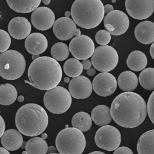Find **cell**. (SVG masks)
<instances>
[{"label":"cell","mask_w":154,"mask_h":154,"mask_svg":"<svg viewBox=\"0 0 154 154\" xmlns=\"http://www.w3.org/2000/svg\"><path fill=\"white\" fill-rule=\"evenodd\" d=\"M111 114L119 126L133 128L140 125L147 114L144 99L134 92H124L116 96L111 103Z\"/></svg>","instance_id":"cell-1"},{"label":"cell","mask_w":154,"mask_h":154,"mask_svg":"<svg viewBox=\"0 0 154 154\" xmlns=\"http://www.w3.org/2000/svg\"><path fill=\"white\" fill-rule=\"evenodd\" d=\"M29 81H25L41 90H49L57 87L62 78V69L53 58L43 56L34 60L28 70Z\"/></svg>","instance_id":"cell-2"},{"label":"cell","mask_w":154,"mask_h":154,"mask_svg":"<svg viewBox=\"0 0 154 154\" xmlns=\"http://www.w3.org/2000/svg\"><path fill=\"white\" fill-rule=\"evenodd\" d=\"M15 124L24 135L34 137L41 134L48 125V116L45 109L35 103L22 106L15 116Z\"/></svg>","instance_id":"cell-3"},{"label":"cell","mask_w":154,"mask_h":154,"mask_svg":"<svg viewBox=\"0 0 154 154\" xmlns=\"http://www.w3.org/2000/svg\"><path fill=\"white\" fill-rule=\"evenodd\" d=\"M75 24L85 29L97 26L104 16V6L100 0H76L71 7Z\"/></svg>","instance_id":"cell-4"},{"label":"cell","mask_w":154,"mask_h":154,"mask_svg":"<svg viewBox=\"0 0 154 154\" xmlns=\"http://www.w3.org/2000/svg\"><path fill=\"white\" fill-rule=\"evenodd\" d=\"M55 144L60 154H81L86 146L85 137L80 131L67 128L58 134Z\"/></svg>","instance_id":"cell-5"},{"label":"cell","mask_w":154,"mask_h":154,"mask_svg":"<svg viewBox=\"0 0 154 154\" xmlns=\"http://www.w3.org/2000/svg\"><path fill=\"white\" fill-rule=\"evenodd\" d=\"M26 62L24 57L15 50L0 54V76L7 80H15L24 73Z\"/></svg>","instance_id":"cell-6"},{"label":"cell","mask_w":154,"mask_h":154,"mask_svg":"<svg viewBox=\"0 0 154 154\" xmlns=\"http://www.w3.org/2000/svg\"><path fill=\"white\" fill-rule=\"evenodd\" d=\"M43 102L46 109L53 114H60L66 112L72 104V96L69 91L61 86L47 90Z\"/></svg>","instance_id":"cell-7"},{"label":"cell","mask_w":154,"mask_h":154,"mask_svg":"<svg viewBox=\"0 0 154 154\" xmlns=\"http://www.w3.org/2000/svg\"><path fill=\"white\" fill-rule=\"evenodd\" d=\"M93 67L102 72L112 70L119 62V55L116 50L111 46H100L95 48L91 57Z\"/></svg>","instance_id":"cell-8"},{"label":"cell","mask_w":154,"mask_h":154,"mask_svg":"<svg viewBox=\"0 0 154 154\" xmlns=\"http://www.w3.org/2000/svg\"><path fill=\"white\" fill-rule=\"evenodd\" d=\"M94 140L96 144L99 148L107 151H113L120 144L121 134L116 127L106 125L97 131Z\"/></svg>","instance_id":"cell-9"},{"label":"cell","mask_w":154,"mask_h":154,"mask_svg":"<svg viewBox=\"0 0 154 154\" xmlns=\"http://www.w3.org/2000/svg\"><path fill=\"white\" fill-rule=\"evenodd\" d=\"M104 27L110 34L120 35L128 30L129 20L128 16L122 11L113 10L104 18Z\"/></svg>","instance_id":"cell-10"},{"label":"cell","mask_w":154,"mask_h":154,"mask_svg":"<svg viewBox=\"0 0 154 154\" xmlns=\"http://www.w3.org/2000/svg\"><path fill=\"white\" fill-rule=\"evenodd\" d=\"M69 49L75 58L84 60L92 56L95 48L90 37L86 35H80L72 39Z\"/></svg>","instance_id":"cell-11"},{"label":"cell","mask_w":154,"mask_h":154,"mask_svg":"<svg viewBox=\"0 0 154 154\" xmlns=\"http://www.w3.org/2000/svg\"><path fill=\"white\" fill-rule=\"evenodd\" d=\"M117 82L113 75L108 72L97 74L93 79L92 87L94 91L99 96L107 97L114 93Z\"/></svg>","instance_id":"cell-12"},{"label":"cell","mask_w":154,"mask_h":154,"mask_svg":"<svg viewBox=\"0 0 154 154\" xmlns=\"http://www.w3.org/2000/svg\"><path fill=\"white\" fill-rule=\"evenodd\" d=\"M125 7L128 13L132 18L146 19L154 11V0H126Z\"/></svg>","instance_id":"cell-13"},{"label":"cell","mask_w":154,"mask_h":154,"mask_svg":"<svg viewBox=\"0 0 154 154\" xmlns=\"http://www.w3.org/2000/svg\"><path fill=\"white\" fill-rule=\"evenodd\" d=\"M31 21L34 27L37 29L48 30L54 24L55 14L49 8L46 7H38L32 11Z\"/></svg>","instance_id":"cell-14"},{"label":"cell","mask_w":154,"mask_h":154,"mask_svg":"<svg viewBox=\"0 0 154 154\" xmlns=\"http://www.w3.org/2000/svg\"><path fill=\"white\" fill-rule=\"evenodd\" d=\"M92 83L85 76H79L71 79L69 84V92L75 99L88 97L92 93Z\"/></svg>","instance_id":"cell-15"},{"label":"cell","mask_w":154,"mask_h":154,"mask_svg":"<svg viewBox=\"0 0 154 154\" xmlns=\"http://www.w3.org/2000/svg\"><path fill=\"white\" fill-rule=\"evenodd\" d=\"M76 29V25L72 19L61 17L54 22L52 29L57 38L68 40L73 37L74 31Z\"/></svg>","instance_id":"cell-16"},{"label":"cell","mask_w":154,"mask_h":154,"mask_svg":"<svg viewBox=\"0 0 154 154\" xmlns=\"http://www.w3.org/2000/svg\"><path fill=\"white\" fill-rule=\"evenodd\" d=\"M8 30L12 37L17 40H22L29 35L31 31V25L26 18L16 17L10 21Z\"/></svg>","instance_id":"cell-17"},{"label":"cell","mask_w":154,"mask_h":154,"mask_svg":"<svg viewBox=\"0 0 154 154\" xmlns=\"http://www.w3.org/2000/svg\"><path fill=\"white\" fill-rule=\"evenodd\" d=\"M26 50L32 55H39L48 48V40L46 37L40 32L30 34L25 42Z\"/></svg>","instance_id":"cell-18"},{"label":"cell","mask_w":154,"mask_h":154,"mask_svg":"<svg viewBox=\"0 0 154 154\" xmlns=\"http://www.w3.org/2000/svg\"><path fill=\"white\" fill-rule=\"evenodd\" d=\"M135 36L137 40L144 44L149 45L154 42V23L145 20L139 23L135 28Z\"/></svg>","instance_id":"cell-19"},{"label":"cell","mask_w":154,"mask_h":154,"mask_svg":"<svg viewBox=\"0 0 154 154\" xmlns=\"http://www.w3.org/2000/svg\"><path fill=\"white\" fill-rule=\"evenodd\" d=\"M23 141V137L21 133L14 129H10L5 131L1 139L4 148L10 151L19 149L21 147Z\"/></svg>","instance_id":"cell-20"},{"label":"cell","mask_w":154,"mask_h":154,"mask_svg":"<svg viewBox=\"0 0 154 154\" xmlns=\"http://www.w3.org/2000/svg\"><path fill=\"white\" fill-rule=\"evenodd\" d=\"M117 82L122 90L125 92H131L137 87L138 79L135 73L132 71L126 70L120 74Z\"/></svg>","instance_id":"cell-21"},{"label":"cell","mask_w":154,"mask_h":154,"mask_svg":"<svg viewBox=\"0 0 154 154\" xmlns=\"http://www.w3.org/2000/svg\"><path fill=\"white\" fill-rule=\"evenodd\" d=\"M91 120L100 126L108 125L112 120L110 108L104 105H99L91 111Z\"/></svg>","instance_id":"cell-22"},{"label":"cell","mask_w":154,"mask_h":154,"mask_svg":"<svg viewBox=\"0 0 154 154\" xmlns=\"http://www.w3.org/2000/svg\"><path fill=\"white\" fill-rule=\"evenodd\" d=\"M138 154H154V129L143 134L137 144Z\"/></svg>","instance_id":"cell-23"},{"label":"cell","mask_w":154,"mask_h":154,"mask_svg":"<svg viewBox=\"0 0 154 154\" xmlns=\"http://www.w3.org/2000/svg\"><path fill=\"white\" fill-rule=\"evenodd\" d=\"M147 64L146 55L141 51H134L131 52L127 60L126 64L128 67L133 71L143 70Z\"/></svg>","instance_id":"cell-24"},{"label":"cell","mask_w":154,"mask_h":154,"mask_svg":"<svg viewBox=\"0 0 154 154\" xmlns=\"http://www.w3.org/2000/svg\"><path fill=\"white\" fill-rule=\"evenodd\" d=\"M41 2L40 0L34 1H7L10 8L17 13H28L34 11Z\"/></svg>","instance_id":"cell-25"},{"label":"cell","mask_w":154,"mask_h":154,"mask_svg":"<svg viewBox=\"0 0 154 154\" xmlns=\"http://www.w3.org/2000/svg\"><path fill=\"white\" fill-rule=\"evenodd\" d=\"M48 149L46 141L38 137L30 138L25 146V150L28 154H46Z\"/></svg>","instance_id":"cell-26"},{"label":"cell","mask_w":154,"mask_h":154,"mask_svg":"<svg viewBox=\"0 0 154 154\" xmlns=\"http://www.w3.org/2000/svg\"><path fill=\"white\" fill-rule=\"evenodd\" d=\"M17 92L16 88L11 84L5 83L0 85V104L9 105L17 99Z\"/></svg>","instance_id":"cell-27"},{"label":"cell","mask_w":154,"mask_h":154,"mask_svg":"<svg viewBox=\"0 0 154 154\" xmlns=\"http://www.w3.org/2000/svg\"><path fill=\"white\" fill-rule=\"evenodd\" d=\"M73 128L80 131L86 132L88 131L92 125V120L90 116L83 111L76 113L72 119Z\"/></svg>","instance_id":"cell-28"},{"label":"cell","mask_w":154,"mask_h":154,"mask_svg":"<svg viewBox=\"0 0 154 154\" xmlns=\"http://www.w3.org/2000/svg\"><path fill=\"white\" fill-rule=\"evenodd\" d=\"M83 67L81 63L75 58L66 60L63 65V70L65 74L73 78L80 76L82 72Z\"/></svg>","instance_id":"cell-29"},{"label":"cell","mask_w":154,"mask_h":154,"mask_svg":"<svg viewBox=\"0 0 154 154\" xmlns=\"http://www.w3.org/2000/svg\"><path fill=\"white\" fill-rule=\"evenodd\" d=\"M141 86L147 90H154V68L144 69L139 75Z\"/></svg>","instance_id":"cell-30"},{"label":"cell","mask_w":154,"mask_h":154,"mask_svg":"<svg viewBox=\"0 0 154 154\" xmlns=\"http://www.w3.org/2000/svg\"><path fill=\"white\" fill-rule=\"evenodd\" d=\"M69 52L67 45L62 42L55 43L51 50L52 58L57 61H62L67 59L69 55Z\"/></svg>","instance_id":"cell-31"},{"label":"cell","mask_w":154,"mask_h":154,"mask_svg":"<svg viewBox=\"0 0 154 154\" xmlns=\"http://www.w3.org/2000/svg\"><path fill=\"white\" fill-rule=\"evenodd\" d=\"M11 42L10 34L5 31L0 29V53L7 51L10 46Z\"/></svg>","instance_id":"cell-32"},{"label":"cell","mask_w":154,"mask_h":154,"mask_svg":"<svg viewBox=\"0 0 154 154\" xmlns=\"http://www.w3.org/2000/svg\"><path fill=\"white\" fill-rule=\"evenodd\" d=\"M111 34L106 30L102 29L97 31L95 35V40L99 45L105 46L111 40Z\"/></svg>","instance_id":"cell-33"},{"label":"cell","mask_w":154,"mask_h":154,"mask_svg":"<svg viewBox=\"0 0 154 154\" xmlns=\"http://www.w3.org/2000/svg\"><path fill=\"white\" fill-rule=\"evenodd\" d=\"M147 111L149 117L154 125V90L151 93L148 99L147 105Z\"/></svg>","instance_id":"cell-34"},{"label":"cell","mask_w":154,"mask_h":154,"mask_svg":"<svg viewBox=\"0 0 154 154\" xmlns=\"http://www.w3.org/2000/svg\"><path fill=\"white\" fill-rule=\"evenodd\" d=\"M113 154H134L132 150L126 146L118 147L115 150Z\"/></svg>","instance_id":"cell-35"},{"label":"cell","mask_w":154,"mask_h":154,"mask_svg":"<svg viewBox=\"0 0 154 154\" xmlns=\"http://www.w3.org/2000/svg\"><path fill=\"white\" fill-rule=\"evenodd\" d=\"M5 122L3 119V118L0 116V138L2 136L5 132Z\"/></svg>","instance_id":"cell-36"},{"label":"cell","mask_w":154,"mask_h":154,"mask_svg":"<svg viewBox=\"0 0 154 154\" xmlns=\"http://www.w3.org/2000/svg\"><path fill=\"white\" fill-rule=\"evenodd\" d=\"M81 64H82V66L83 69H86V70H88V69H89L90 67H91V65H92L91 61L89 60L88 59L83 60V61L81 62Z\"/></svg>","instance_id":"cell-37"},{"label":"cell","mask_w":154,"mask_h":154,"mask_svg":"<svg viewBox=\"0 0 154 154\" xmlns=\"http://www.w3.org/2000/svg\"><path fill=\"white\" fill-rule=\"evenodd\" d=\"M114 10V7L110 4H106L104 6V13L108 14Z\"/></svg>","instance_id":"cell-38"},{"label":"cell","mask_w":154,"mask_h":154,"mask_svg":"<svg viewBox=\"0 0 154 154\" xmlns=\"http://www.w3.org/2000/svg\"><path fill=\"white\" fill-rule=\"evenodd\" d=\"M96 69L94 67H90L89 69L87 70V73L88 76H92L96 74Z\"/></svg>","instance_id":"cell-39"},{"label":"cell","mask_w":154,"mask_h":154,"mask_svg":"<svg viewBox=\"0 0 154 154\" xmlns=\"http://www.w3.org/2000/svg\"><path fill=\"white\" fill-rule=\"evenodd\" d=\"M57 148H55L54 146H50L48 147V154H51V153H57Z\"/></svg>","instance_id":"cell-40"},{"label":"cell","mask_w":154,"mask_h":154,"mask_svg":"<svg viewBox=\"0 0 154 154\" xmlns=\"http://www.w3.org/2000/svg\"><path fill=\"white\" fill-rule=\"evenodd\" d=\"M150 54L152 58L154 60V42L152 44L150 48Z\"/></svg>","instance_id":"cell-41"},{"label":"cell","mask_w":154,"mask_h":154,"mask_svg":"<svg viewBox=\"0 0 154 154\" xmlns=\"http://www.w3.org/2000/svg\"><path fill=\"white\" fill-rule=\"evenodd\" d=\"M0 154H10V152L4 147H0Z\"/></svg>","instance_id":"cell-42"},{"label":"cell","mask_w":154,"mask_h":154,"mask_svg":"<svg viewBox=\"0 0 154 154\" xmlns=\"http://www.w3.org/2000/svg\"><path fill=\"white\" fill-rule=\"evenodd\" d=\"M74 35H76V37L79 36L81 35V31L79 29H76L75 31H74Z\"/></svg>","instance_id":"cell-43"},{"label":"cell","mask_w":154,"mask_h":154,"mask_svg":"<svg viewBox=\"0 0 154 154\" xmlns=\"http://www.w3.org/2000/svg\"><path fill=\"white\" fill-rule=\"evenodd\" d=\"M88 154H105V153L102 152H100V151H94V152H92Z\"/></svg>","instance_id":"cell-44"},{"label":"cell","mask_w":154,"mask_h":154,"mask_svg":"<svg viewBox=\"0 0 154 154\" xmlns=\"http://www.w3.org/2000/svg\"><path fill=\"white\" fill-rule=\"evenodd\" d=\"M17 100H18V101H19V102H22L24 100V97H23V96H22V95H20L19 96H18V97H17Z\"/></svg>","instance_id":"cell-45"},{"label":"cell","mask_w":154,"mask_h":154,"mask_svg":"<svg viewBox=\"0 0 154 154\" xmlns=\"http://www.w3.org/2000/svg\"><path fill=\"white\" fill-rule=\"evenodd\" d=\"M64 14H65V17H66L69 18V17L71 16V13H70V11H67L65 12Z\"/></svg>","instance_id":"cell-46"},{"label":"cell","mask_w":154,"mask_h":154,"mask_svg":"<svg viewBox=\"0 0 154 154\" xmlns=\"http://www.w3.org/2000/svg\"><path fill=\"white\" fill-rule=\"evenodd\" d=\"M47 138H48V135H47L46 133L42 134V139L45 140V139H46Z\"/></svg>","instance_id":"cell-47"},{"label":"cell","mask_w":154,"mask_h":154,"mask_svg":"<svg viewBox=\"0 0 154 154\" xmlns=\"http://www.w3.org/2000/svg\"><path fill=\"white\" fill-rule=\"evenodd\" d=\"M42 2L45 5H48L51 2V1L50 0H44V1H42Z\"/></svg>","instance_id":"cell-48"},{"label":"cell","mask_w":154,"mask_h":154,"mask_svg":"<svg viewBox=\"0 0 154 154\" xmlns=\"http://www.w3.org/2000/svg\"><path fill=\"white\" fill-rule=\"evenodd\" d=\"M64 81L66 82V83H68L70 82V78L69 77H65L64 78Z\"/></svg>","instance_id":"cell-49"},{"label":"cell","mask_w":154,"mask_h":154,"mask_svg":"<svg viewBox=\"0 0 154 154\" xmlns=\"http://www.w3.org/2000/svg\"><path fill=\"white\" fill-rule=\"evenodd\" d=\"M39 57H40V56L38 55H32V60L34 61V60L37 59L38 58H39Z\"/></svg>","instance_id":"cell-50"},{"label":"cell","mask_w":154,"mask_h":154,"mask_svg":"<svg viewBox=\"0 0 154 154\" xmlns=\"http://www.w3.org/2000/svg\"><path fill=\"white\" fill-rule=\"evenodd\" d=\"M26 144V141H23L22 144V146H21V148H22V149H25Z\"/></svg>","instance_id":"cell-51"},{"label":"cell","mask_w":154,"mask_h":154,"mask_svg":"<svg viewBox=\"0 0 154 154\" xmlns=\"http://www.w3.org/2000/svg\"><path fill=\"white\" fill-rule=\"evenodd\" d=\"M22 154H28V153H27V152L25 150V151H23V152H22Z\"/></svg>","instance_id":"cell-52"},{"label":"cell","mask_w":154,"mask_h":154,"mask_svg":"<svg viewBox=\"0 0 154 154\" xmlns=\"http://www.w3.org/2000/svg\"><path fill=\"white\" fill-rule=\"evenodd\" d=\"M112 2L113 3H115V2H116V1H115V0H112Z\"/></svg>","instance_id":"cell-53"},{"label":"cell","mask_w":154,"mask_h":154,"mask_svg":"<svg viewBox=\"0 0 154 154\" xmlns=\"http://www.w3.org/2000/svg\"><path fill=\"white\" fill-rule=\"evenodd\" d=\"M51 154H60V153H51Z\"/></svg>","instance_id":"cell-54"}]
</instances>
